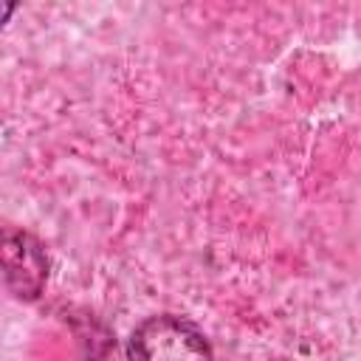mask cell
Masks as SVG:
<instances>
[{
	"instance_id": "7a4b0ae2",
	"label": "cell",
	"mask_w": 361,
	"mask_h": 361,
	"mask_svg": "<svg viewBox=\"0 0 361 361\" xmlns=\"http://www.w3.org/2000/svg\"><path fill=\"white\" fill-rule=\"evenodd\" d=\"M0 245H3L0 248L3 276H6L8 290L20 299H34L48 279V257L42 245L31 234L17 231V228H6Z\"/></svg>"
},
{
	"instance_id": "6da1fadb",
	"label": "cell",
	"mask_w": 361,
	"mask_h": 361,
	"mask_svg": "<svg viewBox=\"0 0 361 361\" xmlns=\"http://www.w3.org/2000/svg\"><path fill=\"white\" fill-rule=\"evenodd\" d=\"M130 361H212L203 333L180 316H152L130 336Z\"/></svg>"
}]
</instances>
